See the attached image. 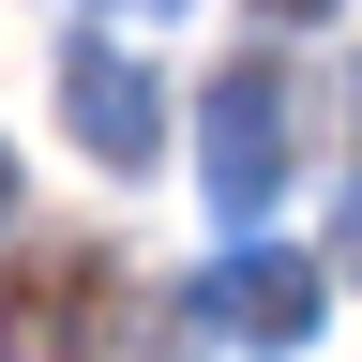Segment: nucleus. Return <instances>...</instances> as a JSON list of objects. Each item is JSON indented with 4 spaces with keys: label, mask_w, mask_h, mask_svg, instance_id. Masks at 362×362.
Returning <instances> with one entry per match:
<instances>
[{
    "label": "nucleus",
    "mask_w": 362,
    "mask_h": 362,
    "mask_svg": "<svg viewBox=\"0 0 362 362\" xmlns=\"http://www.w3.org/2000/svg\"><path fill=\"white\" fill-rule=\"evenodd\" d=\"M197 166H211V226L272 211V181H287V76L272 61H226L197 90Z\"/></svg>",
    "instance_id": "nucleus-1"
},
{
    "label": "nucleus",
    "mask_w": 362,
    "mask_h": 362,
    "mask_svg": "<svg viewBox=\"0 0 362 362\" xmlns=\"http://www.w3.org/2000/svg\"><path fill=\"white\" fill-rule=\"evenodd\" d=\"M90 347H106V257L16 242L0 257V362H90Z\"/></svg>",
    "instance_id": "nucleus-2"
},
{
    "label": "nucleus",
    "mask_w": 362,
    "mask_h": 362,
    "mask_svg": "<svg viewBox=\"0 0 362 362\" xmlns=\"http://www.w3.org/2000/svg\"><path fill=\"white\" fill-rule=\"evenodd\" d=\"M197 317H211L226 347H302V332H317V257H287V242L242 226V242L197 272Z\"/></svg>",
    "instance_id": "nucleus-3"
},
{
    "label": "nucleus",
    "mask_w": 362,
    "mask_h": 362,
    "mask_svg": "<svg viewBox=\"0 0 362 362\" xmlns=\"http://www.w3.org/2000/svg\"><path fill=\"white\" fill-rule=\"evenodd\" d=\"M61 106H76V136H90L106 166H151V151H166V121H151V76H136L121 45H76V61H61Z\"/></svg>",
    "instance_id": "nucleus-4"
},
{
    "label": "nucleus",
    "mask_w": 362,
    "mask_h": 362,
    "mask_svg": "<svg viewBox=\"0 0 362 362\" xmlns=\"http://www.w3.org/2000/svg\"><path fill=\"white\" fill-rule=\"evenodd\" d=\"M272 16H332V0H272Z\"/></svg>",
    "instance_id": "nucleus-5"
},
{
    "label": "nucleus",
    "mask_w": 362,
    "mask_h": 362,
    "mask_svg": "<svg viewBox=\"0 0 362 362\" xmlns=\"http://www.w3.org/2000/svg\"><path fill=\"white\" fill-rule=\"evenodd\" d=\"M347 226H362V211H347ZM347 272H362V242H347Z\"/></svg>",
    "instance_id": "nucleus-6"
},
{
    "label": "nucleus",
    "mask_w": 362,
    "mask_h": 362,
    "mask_svg": "<svg viewBox=\"0 0 362 362\" xmlns=\"http://www.w3.org/2000/svg\"><path fill=\"white\" fill-rule=\"evenodd\" d=\"M0 197H16V166H0Z\"/></svg>",
    "instance_id": "nucleus-7"
}]
</instances>
